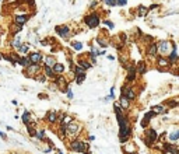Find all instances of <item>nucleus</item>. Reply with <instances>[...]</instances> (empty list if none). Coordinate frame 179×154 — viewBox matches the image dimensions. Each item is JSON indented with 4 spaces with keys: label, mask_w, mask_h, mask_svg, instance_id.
Wrapping results in <instances>:
<instances>
[{
    "label": "nucleus",
    "mask_w": 179,
    "mask_h": 154,
    "mask_svg": "<svg viewBox=\"0 0 179 154\" xmlns=\"http://www.w3.org/2000/svg\"><path fill=\"white\" fill-rule=\"evenodd\" d=\"M70 148L76 153H83V154H90V148H88V144L78 140V139H74L73 142H70Z\"/></svg>",
    "instance_id": "nucleus-3"
},
{
    "label": "nucleus",
    "mask_w": 179,
    "mask_h": 154,
    "mask_svg": "<svg viewBox=\"0 0 179 154\" xmlns=\"http://www.w3.org/2000/svg\"><path fill=\"white\" fill-rule=\"evenodd\" d=\"M77 65L80 66V67H83L86 72H87V70H91V69H93V65H91V62L87 59V55H86V56H83L81 59H78Z\"/></svg>",
    "instance_id": "nucleus-14"
},
{
    "label": "nucleus",
    "mask_w": 179,
    "mask_h": 154,
    "mask_svg": "<svg viewBox=\"0 0 179 154\" xmlns=\"http://www.w3.org/2000/svg\"><path fill=\"white\" fill-rule=\"evenodd\" d=\"M59 137L60 139H64L66 137V135H67V132H66V126H63V125H59Z\"/></svg>",
    "instance_id": "nucleus-38"
},
{
    "label": "nucleus",
    "mask_w": 179,
    "mask_h": 154,
    "mask_svg": "<svg viewBox=\"0 0 179 154\" xmlns=\"http://www.w3.org/2000/svg\"><path fill=\"white\" fill-rule=\"evenodd\" d=\"M157 49H158V46H157V42H151V44H148L147 45V55L151 57H157Z\"/></svg>",
    "instance_id": "nucleus-16"
},
{
    "label": "nucleus",
    "mask_w": 179,
    "mask_h": 154,
    "mask_svg": "<svg viewBox=\"0 0 179 154\" xmlns=\"http://www.w3.org/2000/svg\"><path fill=\"white\" fill-rule=\"evenodd\" d=\"M102 23H104V24L106 25V27H108L109 30H113V28H115V24H113L112 21H109V20H104Z\"/></svg>",
    "instance_id": "nucleus-42"
},
{
    "label": "nucleus",
    "mask_w": 179,
    "mask_h": 154,
    "mask_svg": "<svg viewBox=\"0 0 179 154\" xmlns=\"http://www.w3.org/2000/svg\"><path fill=\"white\" fill-rule=\"evenodd\" d=\"M154 116H157V115L154 114V111H150V112H147V114H146V116L143 118V121H141V126H143V128H147L148 125H150V121H151Z\"/></svg>",
    "instance_id": "nucleus-18"
},
{
    "label": "nucleus",
    "mask_w": 179,
    "mask_h": 154,
    "mask_svg": "<svg viewBox=\"0 0 179 154\" xmlns=\"http://www.w3.org/2000/svg\"><path fill=\"white\" fill-rule=\"evenodd\" d=\"M83 21H84V24H86L90 30H94V28H97L98 25L101 24V17H100V14H98L97 11H93V13H88V14L83 18Z\"/></svg>",
    "instance_id": "nucleus-2"
},
{
    "label": "nucleus",
    "mask_w": 179,
    "mask_h": 154,
    "mask_svg": "<svg viewBox=\"0 0 179 154\" xmlns=\"http://www.w3.org/2000/svg\"><path fill=\"white\" fill-rule=\"evenodd\" d=\"M156 8H158V4H151V6L148 7V11H150V10H156Z\"/></svg>",
    "instance_id": "nucleus-48"
},
{
    "label": "nucleus",
    "mask_w": 179,
    "mask_h": 154,
    "mask_svg": "<svg viewBox=\"0 0 179 154\" xmlns=\"http://www.w3.org/2000/svg\"><path fill=\"white\" fill-rule=\"evenodd\" d=\"M136 70H137V73L140 74H144L147 72V65H146V62L144 60H140L137 65H136Z\"/></svg>",
    "instance_id": "nucleus-27"
},
{
    "label": "nucleus",
    "mask_w": 179,
    "mask_h": 154,
    "mask_svg": "<svg viewBox=\"0 0 179 154\" xmlns=\"http://www.w3.org/2000/svg\"><path fill=\"white\" fill-rule=\"evenodd\" d=\"M27 56L30 59V62L31 63H42V53H39V52H31V53H27Z\"/></svg>",
    "instance_id": "nucleus-13"
},
{
    "label": "nucleus",
    "mask_w": 179,
    "mask_h": 154,
    "mask_svg": "<svg viewBox=\"0 0 179 154\" xmlns=\"http://www.w3.org/2000/svg\"><path fill=\"white\" fill-rule=\"evenodd\" d=\"M104 4H106L109 7H115L116 6V0H101Z\"/></svg>",
    "instance_id": "nucleus-41"
},
{
    "label": "nucleus",
    "mask_w": 179,
    "mask_h": 154,
    "mask_svg": "<svg viewBox=\"0 0 179 154\" xmlns=\"http://www.w3.org/2000/svg\"><path fill=\"white\" fill-rule=\"evenodd\" d=\"M21 121H23L24 125H27L28 122H31V114H30L28 111H25L23 114V116H21Z\"/></svg>",
    "instance_id": "nucleus-36"
},
{
    "label": "nucleus",
    "mask_w": 179,
    "mask_h": 154,
    "mask_svg": "<svg viewBox=\"0 0 179 154\" xmlns=\"http://www.w3.org/2000/svg\"><path fill=\"white\" fill-rule=\"evenodd\" d=\"M97 6H98V1H97V0H93V1L88 4V8H90V10H94V8H97Z\"/></svg>",
    "instance_id": "nucleus-43"
},
{
    "label": "nucleus",
    "mask_w": 179,
    "mask_h": 154,
    "mask_svg": "<svg viewBox=\"0 0 179 154\" xmlns=\"http://www.w3.org/2000/svg\"><path fill=\"white\" fill-rule=\"evenodd\" d=\"M157 46H158L157 52H158L161 56H167V55L171 52L172 42H169V41H158V42H157Z\"/></svg>",
    "instance_id": "nucleus-5"
},
{
    "label": "nucleus",
    "mask_w": 179,
    "mask_h": 154,
    "mask_svg": "<svg viewBox=\"0 0 179 154\" xmlns=\"http://www.w3.org/2000/svg\"><path fill=\"white\" fill-rule=\"evenodd\" d=\"M157 65H158L160 69H164V67H168L169 63H168V59L165 56H158L157 57Z\"/></svg>",
    "instance_id": "nucleus-26"
},
{
    "label": "nucleus",
    "mask_w": 179,
    "mask_h": 154,
    "mask_svg": "<svg viewBox=\"0 0 179 154\" xmlns=\"http://www.w3.org/2000/svg\"><path fill=\"white\" fill-rule=\"evenodd\" d=\"M71 48L76 52H81L83 50V42H71Z\"/></svg>",
    "instance_id": "nucleus-37"
},
{
    "label": "nucleus",
    "mask_w": 179,
    "mask_h": 154,
    "mask_svg": "<svg viewBox=\"0 0 179 154\" xmlns=\"http://www.w3.org/2000/svg\"><path fill=\"white\" fill-rule=\"evenodd\" d=\"M42 62H44L46 66H53L55 63H56V57L52 56V55H48V56L42 57Z\"/></svg>",
    "instance_id": "nucleus-28"
},
{
    "label": "nucleus",
    "mask_w": 179,
    "mask_h": 154,
    "mask_svg": "<svg viewBox=\"0 0 179 154\" xmlns=\"http://www.w3.org/2000/svg\"><path fill=\"white\" fill-rule=\"evenodd\" d=\"M151 111H154V114L156 115H164V114H167V108L162 105H156V106H153V109Z\"/></svg>",
    "instance_id": "nucleus-31"
},
{
    "label": "nucleus",
    "mask_w": 179,
    "mask_h": 154,
    "mask_svg": "<svg viewBox=\"0 0 179 154\" xmlns=\"http://www.w3.org/2000/svg\"><path fill=\"white\" fill-rule=\"evenodd\" d=\"M0 1H1V0H0Z\"/></svg>",
    "instance_id": "nucleus-54"
},
{
    "label": "nucleus",
    "mask_w": 179,
    "mask_h": 154,
    "mask_svg": "<svg viewBox=\"0 0 179 154\" xmlns=\"http://www.w3.org/2000/svg\"><path fill=\"white\" fill-rule=\"evenodd\" d=\"M77 154H83V153H77Z\"/></svg>",
    "instance_id": "nucleus-53"
},
{
    "label": "nucleus",
    "mask_w": 179,
    "mask_h": 154,
    "mask_svg": "<svg viewBox=\"0 0 179 154\" xmlns=\"http://www.w3.org/2000/svg\"><path fill=\"white\" fill-rule=\"evenodd\" d=\"M157 140H158V133H157V130L151 129V128H147V129H146V137H144L146 146L151 147L153 143H156Z\"/></svg>",
    "instance_id": "nucleus-4"
},
{
    "label": "nucleus",
    "mask_w": 179,
    "mask_h": 154,
    "mask_svg": "<svg viewBox=\"0 0 179 154\" xmlns=\"http://www.w3.org/2000/svg\"><path fill=\"white\" fill-rule=\"evenodd\" d=\"M41 72H42V66L39 65V63H31L30 66H27L24 69V73H25L27 77H35Z\"/></svg>",
    "instance_id": "nucleus-6"
},
{
    "label": "nucleus",
    "mask_w": 179,
    "mask_h": 154,
    "mask_svg": "<svg viewBox=\"0 0 179 154\" xmlns=\"http://www.w3.org/2000/svg\"><path fill=\"white\" fill-rule=\"evenodd\" d=\"M78 130H80V123H77V122L71 121L67 126H66V132L69 133V135H71V136H74V135H77Z\"/></svg>",
    "instance_id": "nucleus-12"
},
{
    "label": "nucleus",
    "mask_w": 179,
    "mask_h": 154,
    "mask_svg": "<svg viewBox=\"0 0 179 154\" xmlns=\"http://www.w3.org/2000/svg\"><path fill=\"white\" fill-rule=\"evenodd\" d=\"M55 32L57 34L60 38H64V39H67L69 37H71L69 25H57V27H55Z\"/></svg>",
    "instance_id": "nucleus-9"
},
{
    "label": "nucleus",
    "mask_w": 179,
    "mask_h": 154,
    "mask_svg": "<svg viewBox=\"0 0 179 154\" xmlns=\"http://www.w3.org/2000/svg\"><path fill=\"white\" fill-rule=\"evenodd\" d=\"M90 53H93L95 56H101V49L98 48L95 44H91L90 45Z\"/></svg>",
    "instance_id": "nucleus-32"
},
{
    "label": "nucleus",
    "mask_w": 179,
    "mask_h": 154,
    "mask_svg": "<svg viewBox=\"0 0 179 154\" xmlns=\"http://www.w3.org/2000/svg\"><path fill=\"white\" fill-rule=\"evenodd\" d=\"M123 151H125L126 154H136V151H137V147H136V144L134 143H123Z\"/></svg>",
    "instance_id": "nucleus-17"
},
{
    "label": "nucleus",
    "mask_w": 179,
    "mask_h": 154,
    "mask_svg": "<svg viewBox=\"0 0 179 154\" xmlns=\"http://www.w3.org/2000/svg\"><path fill=\"white\" fill-rule=\"evenodd\" d=\"M164 151L171 154H179V147L176 144H164Z\"/></svg>",
    "instance_id": "nucleus-23"
},
{
    "label": "nucleus",
    "mask_w": 179,
    "mask_h": 154,
    "mask_svg": "<svg viewBox=\"0 0 179 154\" xmlns=\"http://www.w3.org/2000/svg\"><path fill=\"white\" fill-rule=\"evenodd\" d=\"M30 14H16L14 16V23L16 24H21V25H24L28 20H30Z\"/></svg>",
    "instance_id": "nucleus-15"
},
{
    "label": "nucleus",
    "mask_w": 179,
    "mask_h": 154,
    "mask_svg": "<svg viewBox=\"0 0 179 154\" xmlns=\"http://www.w3.org/2000/svg\"><path fill=\"white\" fill-rule=\"evenodd\" d=\"M17 65L23 66L24 69H25L27 66L31 65V62H30V59H28V56H27V55H20V56H18V59H17Z\"/></svg>",
    "instance_id": "nucleus-20"
},
{
    "label": "nucleus",
    "mask_w": 179,
    "mask_h": 154,
    "mask_svg": "<svg viewBox=\"0 0 179 154\" xmlns=\"http://www.w3.org/2000/svg\"><path fill=\"white\" fill-rule=\"evenodd\" d=\"M127 4V0H116V6H120V7H125Z\"/></svg>",
    "instance_id": "nucleus-44"
},
{
    "label": "nucleus",
    "mask_w": 179,
    "mask_h": 154,
    "mask_svg": "<svg viewBox=\"0 0 179 154\" xmlns=\"http://www.w3.org/2000/svg\"><path fill=\"white\" fill-rule=\"evenodd\" d=\"M1 59H3V55H1V53H0V60H1Z\"/></svg>",
    "instance_id": "nucleus-52"
},
{
    "label": "nucleus",
    "mask_w": 179,
    "mask_h": 154,
    "mask_svg": "<svg viewBox=\"0 0 179 154\" xmlns=\"http://www.w3.org/2000/svg\"><path fill=\"white\" fill-rule=\"evenodd\" d=\"M35 137L38 139V140H45V130H44V129L37 130V133H35Z\"/></svg>",
    "instance_id": "nucleus-40"
},
{
    "label": "nucleus",
    "mask_w": 179,
    "mask_h": 154,
    "mask_svg": "<svg viewBox=\"0 0 179 154\" xmlns=\"http://www.w3.org/2000/svg\"><path fill=\"white\" fill-rule=\"evenodd\" d=\"M108 60H115V56L113 55H108Z\"/></svg>",
    "instance_id": "nucleus-50"
},
{
    "label": "nucleus",
    "mask_w": 179,
    "mask_h": 154,
    "mask_svg": "<svg viewBox=\"0 0 179 154\" xmlns=\"http://www.w3.org/2000/svg\"><path fill=\"white\" fill-rule=\"evenodd\" d=\"M125 66H126V72H127V74H126V81L130 84V83H133V81L136 80V76H137L136 65H133V63L127 65V63H126Z\"/></svg>",
    "instance_id": "nucleus-7"
},
{
    "label": "nucleus",
    "mask_w": 179,
    "mask_h": 154,
    "mask_svg": "<svg viewBox=\"0 0 179 154\" xmlns=\"http://www.w3.org/2000/svg\"><path fill=\"white\" fill-rule=\"evenodd\" d=\"M106 35H97L95 37V45L97 46H100V48H102V49H106L109 46V41H108V38H105Z\"/></svg>",
    "instance_id": "nucleus-11"
},
{
    "label": "nucleus",
    "mask_w": 179,
    "mask_h": 154,
    "mask_svg": "<svg viewBox=\"0 0 179 154\" xmlns=\"http://www.w3.org/2000/svg\"><path fill=\"white\" fill-rule=\"evenodd\" d=\"M129 105H130V101L120 94V98H119V106L123 108V109H126V108H129Z\"/></svg>",
    "instance_id": "nucleus-30"
},
{
    "label": "nucleus",
    "mask_w": 179,
    "mask_h": 154,
    "mask_svg": "<svg viewBox=\"0 0 179 154\" xmlns=\"http://www.w3.org/2000/svg\"><path fill=\"white\" fill-rule=\"evenodd\" d=\"M42 72H44V74H45L46 77H49V79H55V77H56V74H55V72L52 70V67H50V66L44 65V66H42Z\"/></svg>",
    "instance_id": "nucleus-25"
},
{
    "label": "nucleus",
    "mask_w": 179,
    "mask_h": 154,
    "mask_svg": "<svg viewBox=\"0 0 179 154\" xmlns=\"http://www.w3.org/2000/svg\"><path fill=\"white\" fill-rule=\"evenodd\" d=\"M136 11L139 13V16H147L148 8L146 7V6H143V4H140V6L137 7V10H136Z\"/></svg>",
    "instance_id": "nucleus-35"
},
{
    "label": "nucleus",
    "mask_w": 179,
    "mask_h": 154,
    "mask_svg": "<svg viewBox=\"0 0 179 154\" xmlns=\"http://www.w3.org/2000/svg\"><path fill=\"white\" fill-rule=\"evenodd\" d=\"M122 95L126 97L129 101H133L136 98V91L130 84H125V86H122Z\"/></svg>",
    "instance_id": "nucleus-8"
},
{
    "label": "nucleus",
    "mask_w": 179,
    "mask_h": 154,
    "mask_svg": "<svg viewBox=\"0 0 179 154\" xmlns=\"http://www.w3.org/2000/svg\"><path fill=\"white\" fill-rule=\"evenodd\" d=\"M23 28H24V25L21 24H11V27H10V34H11V37H16V35H18V34L23 31Z\"/></svg>",
    "instance_id": "nucleus-21"
},
{
    "label": "nucleus",
    "mask_w": 179,
    "mask_h": 154,
    "mask_svg": "<svg viewBox=\"0 0 179 154\" xmlns=\"http://www.w3.org/2000/svg\"><path fill=\"white\" fill-rule=\"evenodd\" d=\"M52 67V70L55 72V74L57 76V74H63L64 72H66V67H64V65L63 63H59V62H56L53 66H50Z\"/></svg>",
    "instance_id": "nucleus-19"
},
{
    "label": "nucleus",
    "mask_w": 179,
    "mask_h": 154,
    "mask_svg": "<svg viewBox=\"0 0 179 154\" xmlns=\"http://www.w3.org/2000/svg\"><path fill=\"white\" fill-rule=\"evenodd\" d=\"M178 139H179V130L176 129L175 132H172L171 135H169V140L171 142H178Z\"/></svg>",
    "instance_id": "nucleus-39"
},
{
    "label": "nucleus",
    "mask_w": 179,
    "mask_h": 154,
    "mask_svg": "<svg viewBox=\"0 0 179 154\" xmlns=\"http://www.w3.org/2000/svg\"><path fill=\"white\" fill-rule=\"evenodd\" d=\"M86 77H87L86 73L74 74V81H76V84H83V81L86 80Z\"/></svg>",
    "instance_id": "nucleus-33"
},
{
    "label": "nucleus",
    "mask_w": 179,
    "mask_h": 154,
    "mask_svg": "<svg viewBox=\"0 0 179 154\" xmlns=\"http://www.w3.org/2000/svg\"><path fill=\"white\" fill-rule=\"evenodd\" d=\"M17 53L18 55H27L28 52H30V45L28 44H24V42H21L18 46H17Z\"/></svg>",
    "instance_id": "nucleus-22"
},
{
    "label": "nucleus",
    "mask_w": 179,
    "mask_h": 154,
    "mask_svg": "<svg viewBox=\"0 0 179 154\" xmlns=\"http://www.w3.org/2000/svg\"><path fill=\"white\" fill-rule=\"evenodd\" d=\"M143 42H146V45H148V44H151L153 42V38L151 37H143Z\"/></svg>",
    "instance_id": "nucleus-46"
},
{
    "label": "nucleus",
    "mask_w": 179,
    "mask_h": 154,
    "mask_svg": "<svg viewBox=\"0 0 179 154\" xmlns=\"http://www.w3.org/2000/svg\"><path fill=\"white\" fill-rule=\"evenodd\" d=\"M115 112H116V119H117V123H119V142L120 143H126L130 139V136H132L130 122L127 119V116L123 115L119 105H115Z\"/></svg>",
    "instance_id": "nucleus-1"
},
{
    "label": "nucleus",
    "mask_w": 179,
    "mask_h": 154,
    "mask_svg": "<svg viewBox=\"0 0 179 154\" xmlns=\"http://www.w3.org/2000/svg\"><path fill=\"white\" fill-rule=\"evenodd\" d=\"M27 129H28V133H30V136H32V137H35V133H37V128H35V123L34 122H28L27 125Z\"/></svg>",
    "instance_id": "nucleus-29"
},
{
    "label": "nucleus",
    "mask_w": 179,
    "mask_h": 154,
    "mask_svg": "<svg viewBox=\"0 0 179 154\" xmlns=\"http://www.w3.org/2000/svg\"><path fill=\"white\" fill-rule=\"evenodd\" d=\"M35 79H37L38 81H41V83H45V80H46V76H45V74H44V76H39V74H37V76H35Z\"/></svg>",
    "instance_id": "nucleus-45"
},
{
    "label": "nucleus",
    "mask_w": 179,
    "mask_h": 154,
    "mask_svg": "<svg viewBox=\"0 0 179 154\" xmlns=\"http://www.w3.org/2000/svg\"><path fill=\"white\" fill-rule=\"evenodd\" d=\"M55 154H63L62 150H55Z\"/></svg>",
    "instance_id": "nucleus-51"
},
{
    "label": "nucleus",
    "mask_w": 179,
    "mask_h": 154,
    "mask_svg": "<svg viewBox=\"0 0 179 154\" xmlns=\"http://www.w3.org/2000/svg\"><path fill=\"white\" fill-rule=\"evenodd\" d=\"M167 59H168V63L169 65H176L178 63V46H176V44H172V48H171V52L167 55Z\"/></svg>",
    "instance_id": "nucleus-10"
},
{
    "label": "nucleus",
    "mask_w": 179,
    "mask_h": 154,
    "mask_svg": "<svg viewBox=\"0 0 179 154\" xmlns=\"http://www.w3.org/2000/svg\"><path fill=\"white\" fill-rule=\"evenodd\" d=\"M0 137H1V139H4V140H6V139H7V136H6V133H3V132H0Z\"/></svg>",
    "instance_id": "nucleus-49"
},
{
    "label": "nucleus",
    "mask_w": 179,
    "mask_h": 154,
    "mask_svg": "<svg viewBox=\"0 0 179 154\" xmlns=\"http://www.w3.org/2000/svg\"><path fill=\"white\" fill-rule=\"evenodd\" d=\"M64 93L67 94V98H69V99H71V98H73V93H71V88H69V87H67V88L64 90Z\"/></svg>",
    "instance_id": "nucleus-47"
},
{
    "label": "nucleus",
    "mask_w": 179,
    "mask_h": 154,
    "mask_svg": "<svg viewBox=\"0 0 179 154\" xmlns=\"http://www.w3.org/2000/svg\"><path fill=\"white\" fill-rule=\"evenodd\" d=\"M20 44H21V37H20V35H16L14 39L10 42V46H11L13 49H17V46H18Z\"/></svg>",
    "instance_id": "nucleus-34"
},
{
    "label": "nucleus",
    "mask_w": 179,
    "mask_h": 154,
    "mask_svg": "<svg viewBox=\"0 0 179 154\" xmlns=\"http://www.w3.org/2000/svg\"><path fill=\"white\" fill-rule=\"evenodd\" d=\"M57 116H59V114H57L56 111H49V112L46 114V121L53 125V123L57 122Z\"/></svg>",
    "instance_id": "nucleus-24"
}]
</instances>
